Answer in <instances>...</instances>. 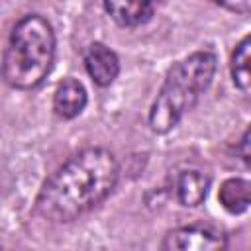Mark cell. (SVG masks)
<instances>
[{
  "label": "cell",
  "instance_id": "11",
  "mask_svg": "<svg viewBox=\"0 0 251 251\" xmlns=\"http://www.w3.org/2000/svg\"><path fill=\"white\" fill-rule=\"evenodd\" d=\"M212 2L237 14H249L251 10V0H212Z\"/></svg>",
  "mask_w": 251,
  "mask_h": 251
},
{
  "label": "cell",
  "instance_id": "2",
  "mask_svg": "<svg viewBox=\"0 0 251 251\" xmlns=\"http://www.w3.org/2000/svg\"><path fill=\"white\" fill-rule=\"evenodd\" d=\"M216 73V55L196 51L173 65L151 104L149 126L155 133L171 131L186 112L194 108L200 94L210 86Z\"/></svg>",
  "mask_w": 251,
  "mask_h": 251
},
{
  "label": "cell",
  "instance_id": "5",
  "mask_svg": "<svg viewBox=\"0 0 251 251\" xmlns=\"http://www.w3.org/2000/svg\"><path fill=\"white\" fill-rule=\"evenodd\" d=\"M84 67H86V73L92 78V82L98 86H110L120 73L118 55L100 41H94L86 47Z\"/></svg>",
  "mask_w": 251,
  "mask_h": 251
},
{
  "label": "cell",
  "instance_id": "1",
  "mask_svg": "<svg viewBox=\"0 0 251 251\" xmlns=\"http://www.w3.org/2000/svg\"><path fill=\"white\" fill-rule=\"evenodd\" d=\"M120 165L104 147H88L61 165L41 186L35 210L49 222H73L114 190Z\"/></svg>",
  "mask_w": 251,
  "mask_h": 251
},
{
  "label": "cell",
  "instance_id": "4",
  "mask_svg": "<svg viewBox=\"0 0 251 251\" xmlns=\"http://www.w3.org/2000/svg\"><path fill=\"white\" fill-rule=\"evenodd\" d=\"M226 239L224 235L200 227V226H184L169 231L163 241V249H180V251H214V249H224Z\"/></svg>",
  "mask_w": 251,
  "mask_h": 251
},
{
  "label": "cell",
  "instance_id": "3",
  "mask_svg": "<svg viewBox=\"0 0 251 251\" xmlns=\"http://www.w3.org/2000/svg\"><path fill=\"white\" fill-rule=\"evenodd\" d=\"M55 61V31L39 16H24L12 29L2 61V76L12 88L29 90L39 86Z\"/></svg>",
  "mask_w": 251,
  "mask_h": 251
},
{
  "label": "cell",
  "instance_id": "10",
  "mask_svg": "<svg viewBox=\"0 0 251 251\" xmlns=\"http://www.w3.org/2000/svg\"><path fill=\"white\" fill-rule=\"evenodd\" d=\"M249 51H251V39H249V35H245L235 45V49L231 53V63H229L233 84L243 92H249V86H251V71H249L251 53Z\"/></svg>",
  "mask_w": 251,
  "mask_h": 251
},
{
  "label": "cell",
  "instance_id": "7",
  "mask_svg": "<svg viewBox=\"0 0 251 251\" xmlns=\"http://www.w3.org/2000/svg\"><path fill=\"white\" fill-rule=\"evenodd\" d=\"M86 102H88L86 88L76 78H65L63 82H59L53 94V110L57 116L65 120L76 118L84 110Z\"/></svg>",
  "mask_w": 251,
  "mask_h": 251
},
{
  "label": "cell",
  "instance_id": "9",
  "mask_svg": "<svg viewBox=\"0 0 251 251\" xmlns=\"http://www.w3.org/2000/svg\"><path fill=\"white\" fill-rule=\"evenodd\" d=\"M249 182L245 178H227L220 186V204L231 212V214H241L249 208Z\"/></svg>",
  "mask_w": 251,
  "mask_h": 251
},
{
  "label": "cell",
  "instance_id": "8",
  "mask_svg": "<svg viewBox=\"0 0 251 251\" xmlns=\"http://www.w3.org/2000/svg\"><path fill=\"white\" fill-rule=\"evenodd\" d=\"M208 188H210V178L196 169H186L178 173L175 178L176 200L180 202V206H186V208H194L202 204V200L208 194Z\"/></svg>",
  "mask_w": 251,
  "mask_h": 251
},
{
  "label": "cell",
  "instance_id": "6",
  "mask_svg": "<svg viewBox=\"0 0 251 251\" xmlns=\"http://www.w3.org/2000/svg\"><path fill=\"white\" fill-rule=\"evenodd\" d=\"M161 0H104L106 12L122 27H137L153 18Z\"/></svg>",
  "mask_w": 251,
  "mask_h": 251
}]
</instances>
